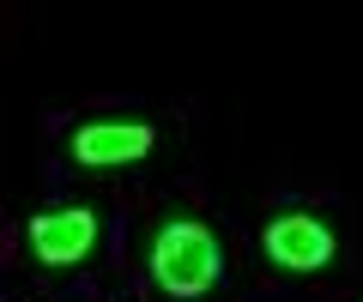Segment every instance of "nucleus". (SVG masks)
Segmentation results:
<instances>
[{
	"instance_id": "nucleus-1",
	"label": "nucleus",
	"mask_w": 363,
	"mask_h": 302,
	"mask_svg": "<svg viewBox=\"0 0 363 302\" xmlns=\"http://www.w3.org/2000/svg\"><path fill=\"white\" fill-rule=\"evenodd\" d=\"M218 236H212L200 218H169L157 223L152 236V284L164 290V296L188 302V296H206L212 284H218Z\"/></svg>"
},
{
	"instance_id": "nucleus-3",
	"label": "nucleus",
	"mask_w": 363,
	"mask_h": 302,
	"mask_svg": "<svg viewBox=\"0 0 363 302\" xmlns=\"http://www.w3.org/2000/svg\"><path fill=\"white\" fill-rule=\"evenodd\" d=\"M152 145H157L152 121L109 115V121H85V127L67 139V151H73V163H85V170H128V163H140Z\"/></svg>"
},
{
	"instance_id": "nucleus-2",
	"label": "nucleus",
	"mask_w": 363,
	"mask_h": 302,
	"mask_svg": "<svg viewBox=\"0 0 363 302\" xmlns=\"http://www.w3.org/2000/svg\"><path fill=\"white\" fill-rule=\"evenodd\" d=\"M260 248H267V260L279 266V272H321V266H333V230H327L321 218H309V211H279V218H267V230H260Z\"/></svg>"
},
{
	"instance_id": "nucleus-4",
	"label": "nucleus",
	"mask_w": 363,
	"mask_h": 302,
	"mask_svg": "<svg viewBox=\"0 0 363 302\" xmlns=\"http://www.w3.org/2000/svg\"><path fill=\"white\" fill-rule=\"evenodd\" d=\"M25 236H30L37 266L67 272V266H79L91 248H97V211H91V206H55V211H37Z\"/></svg>"
}]
</instances>
